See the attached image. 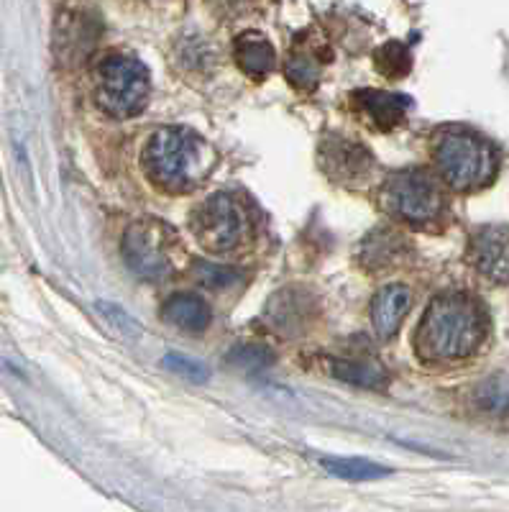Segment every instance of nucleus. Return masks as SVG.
Masks as SVG:
<instances>
[{
    "label": "nucleus",
    "instance_id": "1a4fd4ad",
    "mask_svg": "<svg viewBox=\"0 0 509 512\" xmlns=\"http://www.w3.org/2000/svg\"><path fill=\"white\" fill-rule=\"evenodd\" d=\"M471 264L492 282H509V226H486L471 236Z\"/></svg>",
    "mask_w": 509,
    "mask_h": 512
},
{
    "label": "nucleus",
    "instance_id": "0eeeda50",
    "mask_svg": "<svg viewBox=\"0 0 509 512\" xmlns=\"http://www.w3.org/2000/svg\"><path fill=\"white\" fill-rule=\"evenodd\" d=\"M123 259L144 280H164L172 274V259L164 249V231L154 223H134L123 236Z\"/></svg>",
    "mask_w": 509,
    "mask_h": 512
},
{
    "label": "nucleus",
    "instance_id": "20e7f679",
    "mask_svg": "<svg viewBox=\"0 0 509 512\" xmlns=\"http://www.w3.org/2000/svg\"><path fill=\"white\" fill-rule=\"evenodd\" d=\"M95 98L105 113L116 118L136 116L149 103V70L134 57H108L95 75Z\"/></svg>",
    "mask_w": 509,
    "mask_h": 512
},
{
    "label": "nucleus",
    "instance_id": "f03ea898",
    "mask_svg": "<svg viewBox=\"0 0 509 512\" xmlns=\"http://www.w3.org/2000/svg\"><path fill=\"white\" fill-rule=\"evenodd\" d=\"M144 167L164 190H192L205 172V146L182 128H162L146 144Z\"/></svg>",
    "mask_w": 509,
    "mask_h": 512
},
{
    "label": "nucleus",
    "instance_id": "423d86ee",
    "mask_svg": "<svg viewBox=\"0 0 509 512\" xmlns=\"http://www.w3.org/2000/svg\"><path fill=\"white\" fill-rule=\"evenodd\" d=\"M192 231L197 241L210 251L236 249L249 231L241 205L228 195H213L192 213Z\"/></svg>",
    "mask_w": 509,
    "mask_h": 512
},
{
    "label": "nucleus",
    "instance_id": "f3484780",
    "mask_svg": "<svg viewBox=\"0 0 509 512\" xmlns=\"http://www.w3.org/2000/svg\"><path fill=\"white\" fill-rule=\"evenodd\" d=\"M376 70L382 72L389 80H397V77H405L412 70V57L410 49L402 44V41H387L382 47L376 49L374 54Z\"/></svg>",
    "mask_w": 509,
    "mask_h": 512
},
{
    "label": "nucleus",
    "instance_id": "7ed1b4c3",
    "mask_svg": "<svg viewBox=\"0 0 509 512\" xmlns=\"http://www.w3.org/2000/svg\"><path fill=\"white\" fill-rule=\"evenodd\" d=\"M433 157L443 180L456 190H474V187L486 185L497 169L492 146L463 128L443 131L435 141Z\"/></svg>",
    "mask_w": 509,
    "mask_h": 512
},
{
    "label": "nucleus",
    "instance_id": "a211bd4d",
    "mask_svg": "<svg viewBox=\"0 0 509 512\" xmlns=\"http://www.w3.org/2000/svg\"><path fill=\"white\" fill-rule=\"evenodd\" d=\"M405 241L392 231H376L364 244V262L366 267H389L397 259Z\"/></svg>",
    "mask_w": 509,
    "mask_h": 512
},
{
    "label": "nucleus",
    "instance_id": "ddd939ff",
    "mask_svg": "<svg viewBox=\"0 0 509 512\" xmlns=\"http://www.w3.org/2000/svg\"><path fill=\"white\" fill-rule=\"evenodd\" d=\"M233 57H236L238 67H241L246 75L251 77H264L274 70V62H277V54L274 47L261 34H241L233 44Z\"/></svg>",
    "mask_w": 509,
    "mask_h": 512
},
{
    "label": "nucleus",
    "instance_id": "39448f33",
    "mask_svg": "<svg viewBox=\"0 0 509 512\" xmlns=\"http://www.w3.org/2000/svg\"><path fill=\"white\" fill-rule=\"evenodd\" d=\"M382 203L407 223H430L443 208L438 187L423 172H397L382 187Z\"/></svg>",
    "mask_w": 509,
    "mask_h": 512
},
{
    "label": "nucleus",
    "instance_id": "f8f14e48",
    "mask_svg": "<svg viewBox=\"0 0 509 512\" xmlns=\"http://www.w3.org/2000/svg\"><path fill=\"white\" fill-rule=\"evenodd\" d=\"M162 318L180 331L200 333L208 328L210 323V310L208 305L192 292H174L162 308Z\"/></svg>",
    "mask_w": 509,
    "mask_h": 512
},
{
    "label": "nucleus",
    "instance_id": "f257e3e1",
    "mask_svg": "<svg viewBox=\"0 0 509 512\" xmlns=\"http://www.w3.org/2000/svg\"><path fill=\"white\" fill-rule=\"evenodd\" d=\"M486 331L484 313L466 295L435 300L417 328L415 346L425 361L466 359L481 344Z\"/></svg>",
    "mask_w": 509,
    "mask_h": 512
},
{
    "label": "nucleus",
    "instance_id": "412c9836",
    "mask_svg": "<svg viewBox=\"0 0 509 512\" xmlns=\"http://www.w3.org/2000/svg\"><path fill=\"white\" fill-rule=\"evenodd\" d=\"M287 77L300 88H313L315 82L320 80V64L310 54H295L287 59Z\"/></svg>",
    "mask_w": 509,
    "mask_h": 512
},
{
    "label": "nucleus",
    "instance_id": "4be33fe9",
    "mask_svg": "<svg viewBox=\"0 0 509 512\" xmlns=\"http://www.w3.org/2000/svg\"><path fill=\"white\" fill-rule=\"evenodd\" d=\"M479 402L486 410H509V377H494L479 390Z\"/></svg>",
    "mask_w": 509,
    "mask_h": 512
},
{
    "label": "nucleus",
    "instance_id": "9d476101",
    "mask_svg": "<svg viewBox=\"0 0 509 512\" xmlns=\"http://www.w3.org/2000/svg\"><path fill=\"white\" fill-rule=\"evenodd\" d=\"M267 320L274 331L295 336L313 320V300L302 290H284L267 305Z\"/></svg>",
    "mask_w": 509,
    "mask_h": 512
},
{
    "label": "nucleus",
    "instance_id": "6e6552de",
    "mask_svg": "<svg viewBox=\"0 0 509 512\" xmlns=\"http://www.w3.org/2000/svg\"><path fill=\"white\" fill-rule=\"evenodd\" d=\"M320 167L333 180L351 185V182H364L369 177V172L374 169V157L359 141L330 136L320 144Z\"/></svg>",
    "mask_w": 509,
    "mask_h": 512
},
{
    "label": "nucleus",
    "instance_id": "dca6fc26",
    "mask_svg": "<svg viewBox=\"0 0 509 512\" xmlns=\"http://www.w3.org/2000/svg\"><path fill=\"white\" fill-rule=\"evenodd\" d=\"M320 466L325 472L336 474L341 479H351V482H369V479L387 477V466H379L374 461L366 459H343V456H320Z\"/></svg>",
    "mask_w": 509,
    "mask_h": 512
},
{
    "label": "nucleus",
    "instance_id": "6ab92c4d",
    "mask_svg": "<svg viewBox=\"0 0 509 512\" xmlns=\"http://www.w3.org/2000/svg\"><path fill=\"white\" fill-rule=\"evenodd\" d=\"M195 277L200 285L210 287V290H226V287L238 285L243 280V272L233 267H220V264L200 262L195 267Z\"/></svg>",
    "mask_w": 509,
    "mask_h": 512
},
{
    "label": "nucleus",
    "instance_id": "5701e85b",
    "mask_svg": "<svg viewBox=\"0 0 509 512\" xmlns=\"http://www.w3.org/2000/svg\"><path fill=\"white\" fill-rule=\"evenodd\" d=\"M164 367L172 369V372L180 374V377L190 379V382L203 384V382H208V379H210V372L203 367V364H200V361L187 359V356H182V354H167V356H164Z\"/></svg>",
    "mask_w": 509,
    "mask_h": 512
},
{
    "label": "nucleus",
    "instance_id": "2eb2a0df",
    "mask_svg": "<svg viewBox=\"0 0 509 512\" xmlns=\"http://www.w3.org/2000/svg\"><path fill=\"white\" fill-rule=\"evenodd\" d=\"M330 374L341 382L353 384V387H384L387 384V374L379 364H371V361H348V359H333L328 364Z\"/></svg>",
    "mask_w": 509,
    "mask_h": 512
},
{
    "label": "nucleus",
    "instance_id": "4468645a",
    "mask_svg": "<svg viewBox=\"0 0 509 512\" xmlns=\"http://www.w3.org/2000/svg\"><path fill=\"white\" fill-rule=\"evenodd\" d=\"M356 100L361 103L366 116L371 118V123L376 128H382V131H389V128L397 126L405 118L407 108H410V98L382 93V90H361V93H356Z\"/></svg>",
    "mask_w": 509,
    "mask_h": 512
},
{
    "label": "nucleus",
    "instance_id": "9b49d317",
    "mask_svg": "<svg viewBox=\"0 0 509 512\" xmlns=\"http://www.w3.org/2000/svg\"><path fill=\"white\" fill-rule=\"evenodd\" d=\"M412 305V290L405 285H389L384 287L371 303V323H374L376 333L382 338H389L397 333L405 315L410 313Z\"/></svg>",
    "mask_w": 509,
    "mask_h": 512
},
{
    "label": "nucleus",
    "instance_id": "aec40b11",
    "mask_svg": "<svg viewBox=\"0 0 509 512\" xmlns=\"http://www.w3.org/2000/svg\"><path fill=\"white\" fill-rule=\"evenodd\" d=\"M226 359L228 364L243 369V372H261V369H267L272 364L274 354L264 346H236Z\"/></svg>",
    "mask_w": 509,
    "mask_h": 512
}]
</instances>
